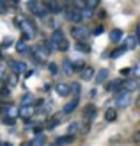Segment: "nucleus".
Here are the masks:
<instances>
[{
    "label": "nucleus",
    "mask_w": 140,
    "mask_h": 146,
    "mask_svg": "<svg viewBox=\"0 0 140 146\" xmlns=\"http://www.w3.org/2000/svg\"><path fill=\"white\" fill-rule=\"evenodd\" d=\"M14 23L18 25V29L21 31V34H23L25 39H32L35 36V32H37V31H35V25L32 23L30 20H27V18H16Z\"/></svg>",
    "instance_id": "f257e3e1"
},
{
    "label": "nucleus",
    "mask_w": 140,
    "mask_h": 146,
    "mask_svg": "<svg viewBox=\"0 0 140 146\" xmlns=\"http://www.w3.org/2000/svg\"><path fill=\"white\" fill-rule=\"evenodd\" d=\"M64 16H66V20H68V21H71V23H75V25H76V23H82V21L85 20L82 9H80V7H76V5L64 9Z\"/></svg>",
    "instance_id": "f03ea898"
},
{
    "label": "nucleus",
    "mask_w": 140,
    "mask_h": 146,
    "mask_svg": "<svg viewBox=\"0 0 140 146\" xmlns=\"http://www.w3.org/2000/svg\"><path fill=\"white\" fill-rule=\"evenodd\" d=\"M114 102H115V105L119 107V109H126L131 104V91H128L126 87H124V89H119V91L115 93Z\"/></svg>",
    "instance_id": "7ed1b4c3"
},
{
    "label": "nucleus",
    "mask_w": 140,
    "mask_h": 146,
    "mask_svg": "<svg viewBox=\"0 0 140 146\" xmlns=\"http://www.w3.org/2000/svg\"><path fill=\"white\" fill-rule=\"evenodd\" d=\"M28 9H30V13L34 14V16H37L41 20H45L48 16V13H50L48 7L45 4H39L37 0H30V2H28Z\"/></svg>",
    "instance_id": "20e7f679"
},
{
    "label": "nucleus",
    "mask_w": 140,
    "mask_h": 146,
    "mask_svg": "<svg viewBox=\"0 0 140 146\" xmlns=\"http://www.w3.org/2000/svg\"><path fill=\"white\" fill-rule=\"evenodd\" d=\"M71 36L76 41H87V39H89V36H91V31H89V27L76 23V27L71 29Z\"/></svg>",
    "instance_id": "39448f33"
},
{
    "label": "nucleus",
    "mask_w": 140,
    "mask_h": 146,
    "mask_svg": "<svg viewBox=\"0 0 140 146\" xmlns=\"http://www.w3.org/2000/svg\"><path fill=\"white\" fill-rule=\"evenodd\" d=\"M55 93L58 96H69L71 94V84L68 82H57L55 84Z\"/></svg>",
    "instance_id": "423d86ee"
},
{
    "label": "nucleus",
    "mask_w": 140,
    "mask_h": 146,
    "mask_svg": "<svg viewBox=\"0 0 140 146\" xmlns=\"http://www.w3.org/2000/svg\"><path fill=\"white\" fill-rule=\"evenodd\" d=\"M78 104H80V96H75V98H71L68 104L64 105V109H62V112L68 116V114H73L76 111V107H78Z\"/></svg>",
    "instance_id": "0eeeda50"
},
{
    "label": "nucleus",
    "mask_w": 140,
    "mask_h": 146,
    "mask_svg": "<svg viewBox=\"0 0 140 146\" xmlns=\"http://www.w3.org/2000/svg\"><path fill=\"white\" fill-rule=\"evenodd\" d=\"M108 77H110V70L101 68V70H98V73L94 75V82H96V84H105L106 80H108Z\"/></svg>",
    "instance_id": "6e6552de"
},
{
    "label": "nucleus",
    "mask_w": 140,
    "mask_h": 146,
    "mask_svg": "<svg viewBox=\"0 0 140 146\" xmlns=\"http://www.w3.org/2000/svg\"><path fill=\"white\" fill-rule=\"evenodd\" d=\"M105 89L108 93H117L119 89H122V80L121 78H115V80H110V82H106Z\"/></svg>",
    "instance_id": "1a4fd4ad"
},
{
    "label": "nucleus",
    "mask_w": 140,
    "mask_h": 146,
    "mask_svg": "<svg viewBox=\"0 0 140 146\" xmlns=\"http://www.w3.org/2000/svg\"><path fill=\"white\" fill-rule=\"evenodd\" d=\"M9 66L12 68L14 73H18V75L27 71V62H23V61H9Z\"/></svg>",
    "instance_id": "9d476101"
},
{
    "label": "nucleus",
    "mask_w": 140,
    "mask_h": 146,
    "mask_svg": "<svg viewBox=\"0 0 140 146\" xmlns=\"http://www.w3.org/2000/svg\"><path fill=\"white\" fill-rule=\"evenodd\" d=\"M138 43H140V38L137 34H131V36H126V41H124V45H126L128 50H133L138 46Z\"/></svg>",
    "instance_id": "9b49d317"
},
{
    "label": "nucleus",
    "mask_w": 140,
    "mask_h": 146,
    "mask_svg": "<svg viewBox=\"0 0 140 146\" xmlns=\"http://www.w3.org/2000/svg\"><path fill=\"white\" fill-rule=\"evenodd\" d=\"M73 139H75V135H73V134H66V135H62V137H57L55 143H53V146H66V144H71Z\"/></svg>",
    "instance_id": "f8f14e48"
},
{
    "label": "nucleus",
    "mask_w": 140,
    "mask_h": 146,
    "mask_svg": "<svg viewBox=\"0 0 140 146\" xmlns=\"http://www.w3.org/2000/svg\"><path fill=\"white\" fill-rule=\"evenodd\" d=\"M45 5L48 7V11H50L51 14H58V13L62 11V7L58 5V2H57V0H46V2H45Z\"/></svg>",
    "instance_id": "ddd939ff"
},
{
    "label": "nucleus",
    "mask_w": 140,
    "mask_h": 146,
    "mask_svg": "<svg viewBox=\"0 0 140 146\" xmlns=\"http://www.w3.org/2000/svg\"><path fill=\"white\" fill-rule=\"evenodd\" d=\"M122 38H124V34H122L121 29H112V31H110V41H112L114 45H117L119 41H122Z\"/></svg>",
    "instance_id": "4468645a"
},
{
    "label": "nucleus",
    "mask_w": 140,
    "mask_h": 146,
    "mask_svg": "<svg viewBox=\"0 0 140 146\" xmlns=\"http://www.w3.org/2000/svg\"><path fill=\"white\" fill-rule=\"evenodd\" d=\"M18 114H20L23 119H27V118H30V116L34 114V107H32V105H21V107L18 109Z\"/></svg>",
    "instance_id": "2eb2a0df"
},
{
    "label": "nucleus",
    "mask_w": 140,
    "mask_h": 146,
    "mask_svg": "<svg viewBox=\"0 0 140 146\" xmlns=\"http://www.w3.org/2000/svg\"><path fill=\"white\" fill-rule=\"evenodd\" d=\"M94 73H96V70L92 66H83L82 71H80V77H82V80H91L94 77Z\"/></svg>",
    "instance_id": "dca6fc26"
},
{
    "label": "nucleus",
    "mask_w": 140,
    "mask_h": 146,
    "mask_svg": "<svg viewBox=\"0 0 140 146\" xmlns=\"http://www.w3.org/2000/svg\"><path fill=\"white\" fill-rule=\"evenodd\" d=\"M16 50H18V54H28V52H30V48L27 46V39L25 38H21L16 43Z\"/></svg>",
    "instance_id": "f3484780"
},
{
    "label": "nucleus",
    "mask_w": 140,
    "mask_h": 146,
    "mask_svg": "<svg viewBox=\"0 0 140 146\" xmlns=\"http://www.w3.org/2000/svg\"><path fill=\"white\" fill-rule=\"evenodd\" d=\"M96 112H98V111H96V105H87L85 107V112H83V116H85V118L87 119H89V121H92L94 118H96Z\"/></svg>",
    "instance_id": "a211bd4d"
},
{
    "label": "nucleus",
    "mask_w": 140,
    "mask_h": 146,
    "mask_svg": "<svg viewBox=\"0 0 140 146\" xmlns=\"http://www.w3.org/2000/svg\"><path fill=\"white\" fill-rule=\"evenodd\" d=\"M126 45H122V46H117L115 50H112V52H110V59H119L121 55H124V52H126Z\"/></svg>",
    "instance_id": "6ab92c4d"
},
{
    "label": "nucleus",
    "mask_w": 140,
    "mask_h": 146,
    "mask_svg": "<svg viewBox=\"0 0 140 146\" xmlns=\"http://www.w3.org/2000/svg\"><path fill=\"white\" fill-rule=\"evenodd\" d=\"M62 68H64V73H66V75H73V73H75V68H73V61H69V59H64Z\"/></svg>",
    "instance_id": "aec40b11"
},
{
    "label": "nucleus",
    "mask_w": 140,
    "mask_h": 146,
    "mask_svg": "<svg viewBox=\"0 0 140 146\" xmlns=\"http://www.w3.org/2000/svg\"><path fill=\"white\" fill-rule=\"evenodd\" d=\"M32 144L34 146H46V137L43 134H35V137L32 139Z\"/></svg>",
    "instance_id": "412c9836"
},
{
    "label": "nucleus",
    "mask_w": 140,
    "mask_h": 146,
    "mask_svg": "<svg viewBox=\"0 0 140 146\" xmlns=\"http://www.w3.org/2000/svg\"><path fill=\"white\" fill-rule=\"evenodd\" d=\"M5 84L9 86V87H14V86H16V84H18V73H14V71H12L11 75L5 78Z\"/></svg>",
    "instance_id": "4be33fe9"
},
{
    "label": "nucleus",
    "mask_w": 140,
    "mask_h": 146,
    "mask_svg": "<svg viewBox=\"0 0 140 146\" xmlns=\"http://www.w3.org/2000/svg\"><path fill=\"white\" fill-rule=\"evenodd\" d=\"M115 118H117V111H115V109H106L105 119L106 121H115Z\"/></svg>",
    "instance_id": "5701e85b"
},
{
    "label": "nucleus",
    "mask_w": 140,
    "mask_h": 146,
    "mask_svg": "<svg viewBox=\"0 0 140 146\" xmlns=\"http://www.w3.org/2000/svg\"><path fill=\"white\" fill-rule=\"evenodd\" d=\"M32 104H34V96L30 93H25L21 96V105H32Z\"/></svg>",
    "instance_id": "b1692460"
},
{
    "label": "nucleus",
    "mask_w": 140,
    "mask_h": 146,
    "mask_svg": "<svg viewBox=\"0 0 140 146\" xmlns=\"http://www.w3.org/2000/svg\"><path fill=\"white\" fill-rule=\"evenodd\" d=\"M57 50H58V52H68V50H69V41L64 38V39L57 45Z\"/></svg>",
    "instance_id": "393cba45"
},
{
    "label": "nucleus",
    "mask_w": 140,
    "mask_h": 146,
    "mask_svg": "<svg viewBox=\"0 0 140 146\" xmlns=\"http://www.w3.org/2000/svg\"><path fill=\"white\" fill-rule=\"evenodd\" d=\"M78 128H80V123H78V121L69 123V127H68V134H73V135H75V134L78 132Z\"/></svg>",
    "instance_id": "a878e982"
},
{
    "label": "nucleus",
    "mask_w": 140,
    "mask_h": 146,
    "mask_svg": "<svg viewBox=\"0 0 140 146\" xmlns=\"http://www.w3.org/2000/svg\"><path fill=\"white\" fill-rule=\"evenodd\" d=\"M58 123H60V116H58V118L50 119V121L46 123V128H48V130H53V128H57V125H58Z\"/></svg>",
    "instance_id": "bb28decb"
},
{
    "label": "nucleus",
    "mask_w": 140,
    "mask_h": 146,
    "mask_svg": "<svg viewBox=\"0 0 140 146\" xmlns=\"http://www.w3.org/2000/svg\"><path fill=\"white\" fill-rule=\"evenodd\" d=\"M71 93L75 94V96H80V93H82V86H80L78 82H73L71 84Z\"/></svg>",
    "instance_id": "cd10ccee"
},
{
    "label": "nucleus",
    "mask_w": 140,
    "mask_h": 146,
    "mask_svg": "<svg viewBox=\"0 0 140 146\" xmlns=\"http://www.w3.org/2000/svg\"><path fill=\"white\" fill-rule=\"evenodd\" d=\"M76 50H78V52H89V45H85V41H78L76 43Z\"/></svg>",
    "instance_id": "c85d7f7f"
},
{
    "label": "nucleus",
    "mask_w": 140,
    "mask_h": 146,
    "mask_svg": "<svg viewBox=\"0 0 140 146\" xmlns=\"http://www.w3.org/2000/svg\"><path fill=\"white\" fill-rule=\"evenodd\" d=\"M124 84H126V89H128V91L138 89V82H137V80H128V82H124Z\"/></svg>",
    "instance_id": "c756f323"
},
{
    "label": "nucleus",
    "mask_w": 140,
    "mask_h": 146,
    "mask_svg": "<svg viewBox=\"0 0 140 146\" xmlns=\"http://www.w3.org/2000/svg\"><path fill=\"white\" fill-rule=\"evenodd\" d=\"M83 66H85V64H83V61H82V59H78V61H75V62H73V68H75V73H80Z\"/></svg>",
    "instance_id": "7c9ffc66"
},
{
    "label": "nucleus",
    "mask_w": 140,
    "mask_h": 146,
    "mask_svg": "<svg viewBox=\"0 0 140 146\" xmlns=\"http://www.w3.org/2000/svg\"><path fill=\"white\" fill-rule=\"evenodd\" d=\"M48 71L51 73V75H58V66L55 62H48Z\"/></svg>",
    "instance_id": "2f4dec72"
},
{
    "label": "nucleus",
    "mask_w": 140,
    "mask_h": 146,
    "mask_svg": "<svg viewBox=\"0 0 140 146\" xmlns=\"http://www.w3.org/2000/svg\"><path fill=\"white\" fill-rule=\"evenodd\" d=\"M131 75H133L135 78H140V61L135 64V68H131Z\"/></svg>",
    "instance_id": "473e14b6"
},
{
    "label": "nucleus",
    "mask_w": 140,
    "mask_h": 146,
    "mask_svg": "<svg viewBox=\"0 0 140 146\" xmlns=\"http://www.w3.org/2000/svg\"><path fill=\"white\" fill-rule=\"evenodd\" d=\"M82 13H83V18H92L94 16V14H92V9H91V7H83V9H82Z\"/></svg>",
    "instance_id": "72a5a7b5"
},
{
    "label": "nucleus",
    "mask_w": 140,
    "mask_h": 146,
    "mask_svg": "<svg viewBox=\"0 0 140 146\" xmlns=\"http://www.w3.org/2000/svg\"><path fill=\"white\" fill-rule=\"evenodd\" d=\"M2 121L5 123V125H11V127L14 125V123H16V119H14L12 116H4V119H2Z\"/></svg>",
    "instance_id": "f704fd0d"
},
{
    "label": "nucleus",
    "mask_w": 140,
    "mask_h": 146,
    "mask_svg": "<svg viewBox=\"0 0 140 146\" xmlns=\"http://www.w3.org/2000/svg\"><path fill=\"white\" fill-rule=\"evenodd\" d=\"M99 4V0H85V5L91 7V9H96V5Z\"/></svg>",
    "instance_id": "c9c22d12"
},
{
    "label": "nucleus",
    "mask_w": 140,
    "mask_h": 146,
    "mask_svg": "<svg viewBox=\"0 0 140 146\" xmlns=\"http://www.w3.org/2000/svg\"><path fill=\"white\" fill-rule=\"evenodd\" d=\"M9 94H11V87H9V86L0 89V96H9Z\"/></svg>",
    "instance_id": "e433bc0d"
},
{
    "label": "nucleus",
    "mask_w": 140,
    "mask_h": 146,
    "mask_svg": "<svg viewBox=\"0 0 140 146\" xmlns=\"http://www.w3.org/2000/svg\"><path fill=\"white\" fill-rule=\"evenodd\" d=\"M11 45H12V39H11V38H5V39H4V43H2V48L5 50V48H9Z\"/></svg>",
    "instance_id": "4c0bfd02"
},
{
    "label": "nucleus",
    "mask_w": 140,
    "mask_h": 146,
    "mask_svg": "<svg viewBox=\"0 0 140 146\" xmlns=\"http://www.w3.org/2000/svg\"><path fill=\"white\" fill-rule=\"evenodd\" d=\"M103 32H105V29H103V27H98V29H94L91 34H92V36H101Z\"/></svg>",
    "instance_id": "58836bf2"
},
{
    "label": "nucleus",
    "mask_w": 140,
    "mask_h": 146,
    "mask_svg": "<svg viewBox=\"0 0 140 146\" xmlns=\"http://www.w3.org/2000/svg\"><path fill=\"white\" fill-rule=\"evenodd\" d=\"M121 75H122V77H129V75H131V68H122V70H121Z\"/></svg>",
    "instance_id": "ea45409f"
},
{
    "label": "nucleus",
    "mask_w": 140,
    "mask_h": 146,
    "mask_svg": "<svg viewBox=\"0 0 140 146\" xmlns=\"http://www.w3.org/2000/svg\"><path fill=\"white\" fill-rule=\"evenodd\" d=\"M34 132H35V134H41V132H43V125H35Z\"/></svg>",
    "instance_id": "a19ab883"
},
{
    "label": "nucleus",
    "mask_w": 140,
    "mask_h": 146,
    "mask_svg": "<svg viewBox=\"0 0 140 146\" xmlns=\"http://www.w3.org/2000/svg\"><path fill=\"white\" fill-rule=\"evenodd\" d=\"M5 5H7V0H0V9L5 11Z\"/></svg>",
    "instance_id": "79ce46f5"
},
{
    "label": "nucleus",
    "mask_w": 140,
    "mask_h": 146,
    "mask_svg": "<svg viewBox=\"0 0 140 146\" xmlns=\"http://www.w3.org/2000/svg\"><path fill=\"white\" fill-rule=\"evenodd\" d=\"M5 78V71L2 70V68H0V82H2V80Z\"/></svg>",
    "instance_id": "37998d69"
},
{
    "label": "nucleus",
    "mask_w": 140,
    "mask_h": 146,
    "mask_svg": "<svg viewBox=\"0 0 140 146\" xmlns=\"http://www.w3.org/2000/svg\"><path fill=\"white\" fill-rule=\"evenodd\" d=\"M89 96H91V98H94V96H96V89H91V93H89Z\"/></svg>",
    "instance_id": "c03bdc74"
},
{
    "label": "nucleus",
    "mask_w": 140,
    "mask_h": 146,
    "mask_svg": "<svg viewBox=\"0 0 140 146\" xmlns=\"http://www.w3.org/2000/svg\"><path fill=\"white\" fill-rule=\"evenodd\" d=\"M133 139H135V141H137V143H138V139H140V132H137V134H135V135H133Z\"/></svg>",
    "instance_id": "a18cd8bd"
},
{
    "label": "nucleus",
    "mask_w": 140,
    "mask_h": 146,
    "mask_svg": "<svg viewBox=\"0 0 140 146\" xmlns=\"http://www.w3.org/2000/svg\"><path fill=\"white\" fill-rule=\"evenodd\" d=\"M21 146H34V144H32V141H27V143H23Z\"/></svg>",
    "instance_id": "49530a36"
},
{
    "label": "nucleus",
    "mask_w": 140,
    "mask_h": 146,
    "mask_svg": "<svg viewBox=\"0 0 140 146\" xmlns=\"http://www.w3.org/2000/svg\"><path fill=\"white\" fill-rule=\"evenodd\" d=\"M0 146H12L11 143H0Z\"/></svg>",
    "instance_id": "de8ad7c7"
},
{
    "label": "nucleus",
    "mask_w": 140,
    "mask_h": 146,
    "mask_svg": "<svg viewBox=\"0 0 140 146\" xmlns=\"http://www.w3.org/2000/svg\"><path fill=\"white\" fill-rule=\"evenodd\" d=\"M137 105L140 107V91H138V98H137Z\"/></svg>",
    "instance_id": "09e8293b"
},
{
    "label": "nucleus",
    "mask_w": 140,
    "mask_h": 146,
    "mask_svg": "<svg viewBox=\"0 0 140 146\" xmlns=\"http://www.w3.org/2000/svg\"><path fill=\"white\" fill-rule=\"evenodd\" d=\"M0 62H2V55H0Z\"/></svg>",
    "instance_id": "8fccbe9b"
},
{
    "label": "nucleus",
    "mask_w": 140,
    "mask_h": 146,
    "mask_svg": "<svg viewBox=\"0 0 140 146\" xmlns=\"http://www.w3.org/2000/svg\"><path fill=\"white\" fill-rule=\"evenodd\" d=\"M138 91H140V84H138Z\"/></svg>",
    "instance_id": "3c124183"
}]
</instances>
